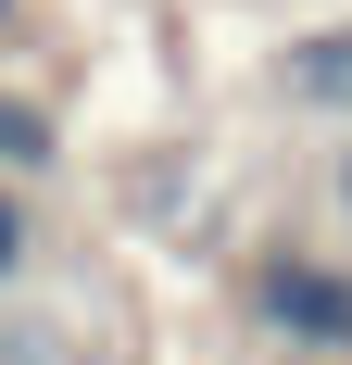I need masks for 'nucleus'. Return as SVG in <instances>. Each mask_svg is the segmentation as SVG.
Wrapping results in <instances>:
<instances>
[{
    "label": "nucleus",
    "instance_id": "f257e3e1",
    "mask_svg": "<svg viewBox=\"0 0 352 365\" xmlns=\"http://www.w3.org/2000/svg\"><path fill=\"white\" fill-rule=\"evenodd\" d=\"M264 315H277L289 340H352V277H327V264H289Z\"/></svg>",
    "mask_w": 352,
    "mask_h": 365
},
{
    "label": "nucleus",
    "instance_id": "f03ea898",
    "mask_svg": "<svg viewBox=\"0 0 352 365\" xmlns=\"http://www.w3.org/2000/svg\"><path fill=\"white\" fill-rule=\"evenodd\" d=\"M289 88H302V101H352V38H315V51H289Z\"/></svg>",
    "mask_w": 352,
    "mask_h": 365
}]
</instances>
